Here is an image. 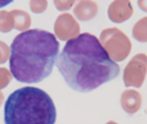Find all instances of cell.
<instances>
[{
  "label": "cell",
  "mask_w": 147,
  "mask_h": 124,
  "mask_svg": "<svg viewBox=\"0 0 147 124\" xmlns=\"http://www.w3.org/2000/svg\"><path fill=\"white\" fill-rule=\"evenodd\" d=\"M57 67L71 89L88 93L109 83L120 73L97 36L84 33L67 40L57 57Z\"/></svg>",
  "instance_id": "cell-1"
},
{
  "label": "cell",
  "mask_w": 147,
  "mask_h": 124,
  "mask_svg": "<svg viewBox=\"0 0 147 124\" xmlns=\"http://www.w3.org/2000/svg\"><path fill=\"white\" fill-rule=\"evenodd\" d=\"M59 53L56 35L40 28L18 34L9 48L12 76L20 83H40L51 75Z\"/></svg>",
  "instance_id": "cell-2"
},
{
  "label": "cell",
  "mask_w": 147,
  "mask_h": 124,
  "mask_svg": "<svg viewBox=\"0 0 147 124\" xmlns=\"http://www.w3.org/2000/svg\"><path fill=\"white\" fill-rule=\"evenodd\" d=\"M56 118L52 97L36 87L17 89L4 104L5 124H54Z\"/></svg>",
  "instance_id": "cell-3"
},
{
  "label": "cell",
  "mask_w": 147,
  "mask_h": 124,
  "mask_svg": "<svg viewBox=\"0 0 147 124\" xmlns=\"http://www.w3.org/2000/svg\"><path fill=\"white\" fill-rule=\"evenodd\" d=\"M99 41L110 56V58L115 62L124 60L132 49L129 38L121 30L115 27L106 28L102 31Z\"/></svg>",
  "instance_id": "cell-4"
},
{
  "label": "cell",
  "mask_w": 147,
  "mask_h": 124,
  "mask_svg": "<svg viewBox=\"0 0 147 124\" xmlns=\"http://www.w3.org/2000/svg\"><path fill=\"white\" fill-rule=\"evenodd\" d=\"M54 33L59 40H70L79 35L80 33V26L78 21L74 18L70 13L61 14L54 22Z\"/></svg>",
  "instance_id": "cell-5"
},
{
  "label": "cell",
  "mask_w": 147,
  "mask_h": 124,
  "mask_svg": "<svg viewBox=\"0 0 147 124\" xmlns=\"http://www.w3.org/2000/svg\"><path fill=\"white\" fill-rule=\"evenodd\" d=\"M107 16L115 23H123L133 16L130 0H114L107 9Z\"/></svg>",
  "instance_id": "cell-6"
},
{
  "label": "cell",
  "mask_w": 147,
  "mask_h": 124,
  "mask_svg": "<svg viewBox=\"0 0 147 124\" xmlns=\"http://www.w3.org/2000/svg\"><path fill=\"white\" fill-rule=\"evenodd\" d=\"M98 13V4L93 0H79L74 7V14L79 21H90Z\"/></svg>",
  "instance_id": "cell-7"
},
{
  "label": "cell",
  "mask_w": 147,
  "mask_h": 124,
  "mask_svg": "<svg viewBox=\"0 0 147 124\" xmlns=\"http://www.w3.org/2000/svg\"><path fill=\"white\" fill-rule=\"evenodd\" d=\"M10 13H12V17H13V28H16L18 31L28 30V27L31 25V18L28 13L20 9H14Z\"/></svg>",
  "instance_id": "cell-8"
},
{
  "label": "cell",
  "mask_w": 147,
  "mask_h": 124,
  "mask_svg": "<svg viewBox=\"0 0 147 124\" xmlns=\"http://www.w3.org/2000/svg\"><path fill=\"white\" fill-rule=\"evenodd\" d=\"M133 38L138 41H147V17H143L138 21L133 27Z\"/></svg>",
  "instance_id": "cell-9"
},
{
  "label": "cell",
  "mask_w": 147,
  "mask_h": 124,
  "mask_svg": "<svg viewBox=\"0 0 147 124\" xmlns=\"http://www.w3.org/2000/svg\"><path fill=\"white\" fill-rule=\"evenodd\" d=\"M13 28V17L12 13L7 10H0V31L9 33Z\"/></svg>",
  "instance_id": "cell-10"
},
{
  "label": "cell",
  "mask_w": 147,
  "mask_h": 124,
  "mask_svg": "<svg viewBox=\"0 0 147 124\" xmlns=\"http://www.w3.org/2000/svg\"><path fill=\"white\" fill-rule=\"evenodd\" d=\"M48 8V1L47 0H30V9L34 13H44Z\"/></svg>",
  "instance_id": "cell-11"
},
{
  "label": "cell",
  "mask_w": 147,
  "mask_h": 124,
  "mask_svg": "<svg viewBox=\"0 0 147 124\" xmlns=\"http://www.w3.org/2000/svg\"><path fill=\"white\" fill-rule=\"evenodd\" d=\"M76 0H53L54 5L58 10H69L75 4Z\"/></svg>",
  "instance_id": "cell-12"
},
{
  "label": "cell",
  "mask_w": 147,
  "mask_h": 124,
  "mask_svg": "<svg viewBox=\"0 0 147 124\" xmlns=\"http://www.w3.org/2000/svg\"><path fill=\"white\" fill-rule=\"evenodd\" d=\"M8 57H9V47L0 40V63L7 61Z\"/></svg>",
  "instance_id": "cell-13"
},
{
  "label": "cell",
  "mask_w": 147,
  "mask_h": 124,
  "mask_svg": "<svg viewBox=\"0 0 147 124\" xmlns=\"http://www.w3.org/2000/svg\"><path fill=\"white\" fill-rule=\"evenodd\" d=\"M138 7H140L143 12H147V0H138Z\"/></svg>",
  "instance_id": "cell-14"
},
{
  "label": "cell",
  "mask_w": 147,
  "mask_h": 124,
  "mask_svg": "<svg viewBox=\"0 0 147 124\" xmlns=\"http://www.w3.org/2000/svg\"><path fill=\"white\" fill-rule=\"evenodd\" d=\"M14 0H0V8H4L7 5H9L10 3H13Z\"/></svg>",
  "instance_id": "cell-15"
}]
</instances>
